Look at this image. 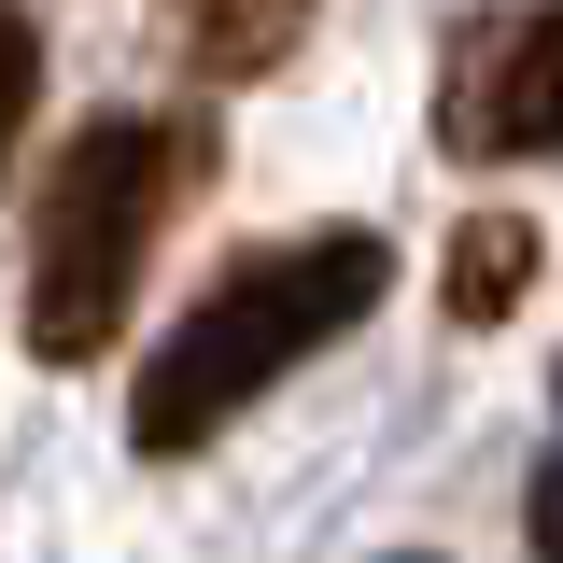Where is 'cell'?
<instances>
[{"label":"cell","instance_id":"3","mask_svg":"<svg viewBox=\"0 0 563 563\" xmlns=\"http://www.w3.org/2000/svg\"><path fill=\"white\" fill-rule=\"evenodd\" d=\"M437 141L465 169L563 155V0H479L437 43Z\"/></svg>","mask_w":563,"mask_h":563},{"label":"cell","instance_id":"7","mask_svg":"<svg viewBox=\"0 0 563 563\" xmlns=\"http://www.w3.org/2000/svg\"><path fill=\"white\" fill-rule=\"evenodd\" d=\"M536 493H563V451H550V479H536Z\"/></svg>","mask_w":563,"mask_h":563},{"label":"cell","instance_id":"6","mask_svg":"<svg viewBox=\"0 0 563 563\" xmlns=\"http://www.w3.org/2000/svg\"><path fill=\"white\" fill-rule=\"evenodd\" d=\"M536 563H563V493H536Z\"/></svg>","mask_w":563,"mask_h":563},{"label":"cell","instance_id":"1","mask_svg":"<svg viewBox=\"0 0 563 563\" xmlns=\"http://www.w3.org/2000/svg\"><path fill=\"white\" fill-rule=\"evenodd\" d=\"M395 296V254L366 225H324V240H282V254H240L169 339L141 352V395H128V451L141 465H184L211 451L225 422L254 409L268 380H296L324 339H352L366 310Z\"/></svg>","mask_w":563,"mask_h":563},{"label":"cell","instance_id":"2","mask_svg":"<svg viewBox=\"0 0 563 563\" xmlns=\"http://www.w3.org/2000/svg\"><path fill=\"white\" fill-rule=\"evenodd\" d=\"M184 169H198V141L155 128V113H99V128L57 141L43 198H29V352L43 366H85L128 324L141 254H155V225L184 198Z\"/></svg>","mask_w":563,"mask_h":563},{"label":"cell","instance_id":"4","mask_svg":"<svg viewBox=\"0 0 563 563\" xmlns=\"http://www.w3.org/2000/svg\"><path fill=\"white\" fill-rule=\"evenodd\" d=\"M521 282H536V225H521V211H479V225L451 240V268H437V310H451V324H507Z\"/></svg>","mask_w":563,"mask_h":563},{"label":"cell","instance_id":"5","mask_svg":"<svg viewBox=\"0 0 563 563\" xmlns=\"http://www.w3.org/2000/svg\"><path fill=\"white\" fill-rule=\"evenodd\" d=\"M296 29H310V0H184V57L211 85H254V70L296 57Z\"/></svg>","mask_w":563,"mask_h":563}]
</instances>
